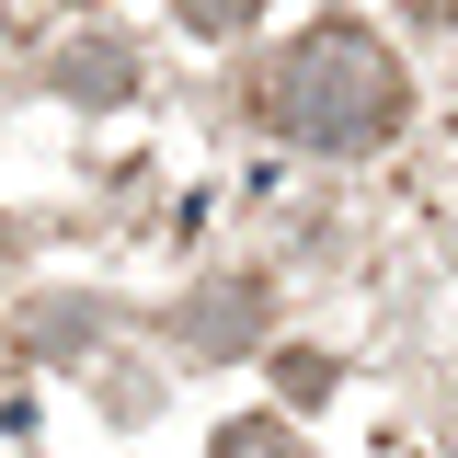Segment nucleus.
Wrapping results in <instances>:
<instances>
[{
  "label": "nucleus",
  "instance_id": "nucleus-5",
  "mask_svg": "<svg viewBox=\"0 0 458 458\" xmlns=\"http://www.w3.org/2000/svg\"><path fill=\"white\" fill-rule=\"evenodd\" d=\"M172 12H183L195 35H241V23H252V0H172Z\"/></svg>",
  "mask_w": 458,
  "mask_h": 458
},
{
  "label": "nucleus",
  "instance_id": "nucleus-4",
  "mask_svg": "<svg viewBox=\"0 0 458 458\" xmlns=\"http://www.w3.org/2000/svg\"><path fill=\"white\" fill-rule=\"evenodd\" d=\"M276 390L298 401V412H310V401H333V355H310V344H286V355H276Z\"/></svg>",
  "mask_w": 458,
  "mask_h": 458
},
{
  "label": "nucleus",
  "instance_id": "nucleus-3",
  "mask_svg": "<svg viewBox=\"0 0 458 458\" xmlns=\"http://www.w3.org/2000/svg\"><path fill=\"white\" fill-rule=\"evenodd\" d=\"M207 458H298V436H286L276 412H241V424H218V447Z\"/></svg>",
  "mask_w": 458,
  "mask_h": 458
},
{
  "label": "nucleus",
  "instance_id": "nucleus-1",
  "mask_svg": "<svg viewBox=\"0 0 458 458\" xmlns=\"http://www.w3.org/2000/svg\"><path fill=\"white\" fill-rule=\"evenodd\" d=\"M264 114H276L298 149H378L401 114H412V81H401V57L367 35V23H310L298 47L264 69Z\"/></svg>",
  "mask_w": 458,
  "mask_h": 458
},
{
  "label": "nucleus",
  "instance_id": "nucleus-2",
  "mask_svg": "<svg viewBox=\"0 0 458 458\" xmlns=\"http://www.w3.org/2000/svg\"><path fill=\"white\" fill-rule=\"evenodd\" d=\"M126 81H138V57L114 47V35H81V47H57V92H69V104H114Z\"/></svg>",
  "mask_w": 458,
  "mask_h": 458
}]
</instances>
